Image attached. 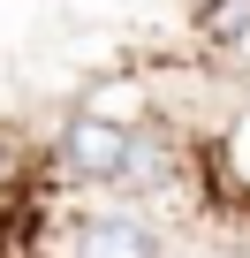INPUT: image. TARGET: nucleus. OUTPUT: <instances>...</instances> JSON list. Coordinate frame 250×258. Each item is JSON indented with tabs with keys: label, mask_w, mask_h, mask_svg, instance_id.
I'll return each mask as SVG.
<instances>
[{
	"label": "nucleus",
	"mask_w": 250,
	"mask_h": 258,
	"mask_svg": "<svg viewBox=\"0 0 250 258\" xmlns=\"http://www.w3.org/2000/svg\"><path fill=\"white\" fill-rule=\"evenodd\" d=\"M137 152H144L137 129H129V121H106V114H91V106H76L68 129H61V167H68L76 182H114V190H129Z\"/></svg>",
	"instance_id": "obj_1"
},
{
	"label": "nucleus",
	"mask_w": 250,
	"mask_h": 258,
	"mask_svg": "<svg viewBox=\"0 0 250 258\" xmlns=\"http://www.w3.org/2000/svg\"><path fill=\"white\" fill-rule=\"evenodd\" d=\"M76 258H159V235L137 213H91L76 228Z\"/></svg>",
	"instance_id": "obj_2"
},
{
	"label": "nucleus",
	"mask_w": 250,
	"mask_h": 258,
	"mask_svg": "<svg viewBox=\"0 0 250 258\" xmlns=\"http://www.w3.org/2000/svg\"><path fill=\"white\" fill-rule=\"evenodd\" d=\"M84 106H91V114H106V121H129V129H137V121L152 114V91H144L137 76H106V84H91V91H84Z\"/></svg>",
	"instance_id": "obj_3"
},
{
	"label": "nucleus",
	"mask_w": 250,
	"mask_h": 258,
	"mask_svg": "<svg viewBox=\"0 0 250 258\" xmlns=\"http://www.w3.org/2000/svg\"><path fill=\"white\" fill-rule=\"evenodd\" d=\"M205 31L212 38H242L250 31V0H205Z\"/></svg>",
	"instance_id": "obj_4"
}]
</instances>
